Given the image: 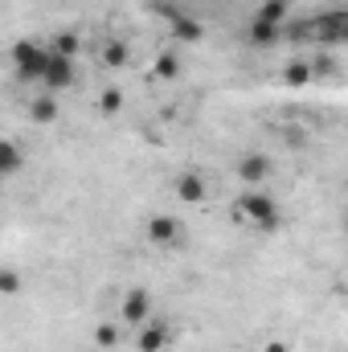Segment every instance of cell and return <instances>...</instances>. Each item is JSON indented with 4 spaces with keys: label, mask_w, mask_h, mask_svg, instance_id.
<instances>
[{
    "label": "cell",
    "mask_w": 348,
    "mask_h": 352,
    "mask_svg": "<svg viewBox=\"0 0 348 352\" xmlns=\"http://www.w3.org/2000/svg\"><path fill=\"white\" fill-rule=\"evenodd\" d=\"M50 62H54V50L50 45H37V41H17L12 45V70L25 82H45Z\"/></svg>",
    "instance_id": "6da1fadb"
},
{
    "label": "cell",
    "mask_w": 348,
    "mask_h": 352,
    "mask_svg": "<svg viewBox=\"0 0 348 352\" xmlns=\"http://www.w3.org/2000/svg\"><path fill=\"white\" fill-rule=\"evenodd\" d=\"M299 33H307V37H316L320 45H345L348 41V8H328V12H320L307 29H299Z\"/></svg>",
    "instance_id": "7a4b0ae2"
},
{
    "label": "cell",
    "mask_w": 348,
    "mask_h": 352,
    "mask_svg": "<svg viewBox=\"0 0 348 352\" xmlns=\"http://www.w3.org/2000/svg\"><path fill=\"white\" fill-rule=\"evenodd\" d=\"M238 217L270 234V230L279 226V205H274V197H266V192H259V188H254V192H246V197L238 201Z\"/></svg>",
    "instance_id": "3957f363"
},
{
    "label": "cell",
    "mask_w": 348,
    "mask_h": 352,
    "mask_svg": "<svg viewBox=\"0 0 348 352\" xmlns=\"http://www.w3.org/2000/svg\"><path fill=\"white\" fill-rule=\"evenodd\" d=\"M148 316H152V295H148V291H140V287H135V291H127V295H123V303H119V320H123V324H144Z\"/></svg>",
    "instance_id": "277c9868"
},
{
    "label": "cell",
    "mask_w": 348,
    "mask_h": 352,
    "mask_svg": "<svg viewBox=\"0 0 348 352\" xmlns=\"http://www.w3.org/2000/svg\"><path fill=\"white\" fill-rule=\"evenodd\" d=\"M168 340H173V328H168L164 320H152V324L135 336V349L140 352H164L168 349Z\"/></svg>",
    "instance_id": "5b68a950"
},
{
    "label": "cell",
    "mask_w": 348,
    "mask_h": 352,
    "mask_svg": "<svg viewBox=\"0 0 348 352\" xmlns=\"http://www.w3.org/2000/svg\"><path fill=\"white\" fill-rule=\"evenodd\" d=\"M148 242L152 246H176L180 242V226H176V217H164V213H156L152 221H148Z\"/></svg>",
    "instance_id": "8992f818"
},
{
    "label": "cell",
    "mask_w": 348,
    "mask_h": 352,
    "mask_svg": "<svg viewBox=\"0 0 348 352\" xmlns=\"http://www.w3.org/2000/svg\"><path fill=\"white\" fill-rule=\"evenodd\" d=\"M164 16H168V25H173V41H201L205 37V29H201V21H193V16H184L180 8H164Z\"/></svg>",
    "instance_id": "52a82bcc"
},
{
    "label": "cell",
    "mask_w": 348,
    "mask_h": 352,
    "mask_svg": "<svg viewBox=\"0 0 348 352\" xmlns=\"http://www.w3.org/2000/svg\"><path fill=\"white\" fill-rule=\"evenodd\" d=\"M70 82H74V62L54 54V62H50V70H45V90L54 94V90H66Z\"/></svg>",
    "instance_id": "ba28073f"
},
{
    "label": "cell",
    "mask_w": 348,
    "mask_h": 352,
    "mask_svg": "<svg viewBox=\"0 0 348 352\" xmlns=\"http://www.w3.org/2000/svg\"><path fill=\"white\" fill-rule=\"evenodd\" d=\"M205 180H201V173H180L176 176V197L184 201V205H201L205 201Z\"/></svg>",
    "instance_id": "9c48e42d"
},
{
    "label": "cell",
    "mask_w": 348,
    "mask_h": 352,
    "mask_svg": "<svg viewBox=\"0 0 348 352\" xmlns=\"http://www.w3.org/2000/svg\"><path fill=\"white\" fill-rule=\"evenodd\" d=\"M238 176H242L246 184H254V188H259L262 180L270 176V160H266L262 152H250V156H242V164H238Z\"/></svg>",
    "instance_id": "30bf717a"
},
{
    "label": "cell",
    "mask_w": 348,
    "mask_h": 352,
    "mask_svg": "<svg viewBox=\"0 0 348 352\" xmlns=\"http://www.w3.org/2000/svg\"><path fill=\"white\" fill-rule=\"evenodd\" d=\"M279 29H283V25L254 16V21H250V41H254V45H274V41H279Z\"/></svg>",
    "instance_id": "8fae6325"
},
{
    "label": "cell",
    "mask_w": 348,
    "mask_h": 352,
    "mask_svg": "<svg viewBox=\"0 0 348 352\" xmlns=\"http://www.w3.org/2000/svg\"><path fill=\"white\" fill-rule=\"evenodd\" d=\"M21 173V148L17 140H4L0 144V176H17Z\"/></svg>",
    "instance_id": "7c38bea8"
},
{
    "label": "cell",
    "mask_w": 348,
    "mask_h": 352,
    "mask_svg": "<svg viewBox=\"0 0 348 352\" xmlns=\"http://www.w3.org/2000/svg\"><path fill=\"white\" fill-rule=\"evenodd\" d=\"M127 58H131V50H127L123 41H107V50H102V62H107L111 70H119V66H127Z\"/></svg>",
    "instance_id": "4fadbf2b"
},
{
    "label": "cell",
    "mask_w": 348,
    "mask_h": 352,
    "mask_svg": "<svg viewBox=\"0 0 348 352\" xmlns=\"http://www.w3.org/2000/svg\"><path fill=\"white\" fill-rule=\"evenodd\" d=\"M29 115H33L37 123H54V119H58V102H54V94H45V98H37V102L29 107Z\"/></svg>",
    "instance_id": "5bb4252c"
},
{
    "label": "cell",
    "mask_w": 348,
    "mask_h": 352,
    "mask_svg": "<svg viewBox=\"0 0 348 352\" xmlns=\"http://www.w3.org/2000/svg\"><path fill=\"white\" fill-rule=\"evenodd\" d=\"M50 50H54L58 58H74V54H78V37H74V33H58V37L50 41Z\"/></svg>",
    "instance_id": "9a60e30c"
},
{
    "label": "cell",
    "mask_w": 348,
    "mask_h": 352,
    "mask_svg": "<svg viewBox=\"0 0 348 352\" xmlns=\"http://www.w3.org/2000/svg\"><path fill=\"white\" fill-rule=\"evenodd\" d=\"M283 78H287L291 87H303V82H312V66H307V62H291V66L283 70Z\"/></svg>",
    "instance_id": "2e32d148"
},
{
    "label": "cell",
    "mask_w": 348,
    "mask_h": 352,
    "mask_svg": "<svg viewBox=\"0 0 348 352\" xmlns=\"http://www.w3.org/2000/svg\"><path fill=\"white\" fill-rule=\"evenodd\" d=\"M119 107H123V90H102L98 94V111L102 115H119Z\"/></svg>",
    "instance_id": "e0dca14e"
},
{
    "label": "cell",
    "mask_w": 348,
    "mask_h": 352,
    "mask_svg": "<svg viewBox=\"0 0 348 352\" xmlns=\"http://www.w3.org/2000/svg\"><path fill=\"white\" fill-rule=\"evenodd\" d=\"M94 340H98V349H115L119 344V328L115 324H98L94 328Z\"/></svg>",
    "instance_id": "ac0fdd59"
},
{
    "label": "cell",
    "mask_w": 348,
    "mask_h": 352,
    "mask_svg": "<svg viewBox=\"0 0 348 352\" xmlns=\"http://www.w3.org/2000/svg\"><path fill=\"white\" fill-rule=\"evenodd\" d=\"M156 74H160V78H176V74H180L176 54H160V58H156Z\"/></svg>",
    "instance_id": "d6986e66"
},
{
    "label": "cell",
    "mask_w": 348,
    "mask_h": 352,
    "mask_svg": "<svg viewBox=\"0 0 348 352\" xmlns=\"http://www.w3.org/2000/svg\"><path fill=\"white\" fill-rule=\"evenodd\" d=\"M17 287H21L17 270H4V274H0V291H4V295H17Z\"/></svg>",
    "instance_id": "ffe728a7"
},
{
    "label": "cell",
    "mask_w": 348,
    "mask_h": 352,
    "mask_svg": "<svg viewBox=\"0 0 348 352\" xmlns=\"http://www.w3.org/2000/svg\"><path fill=\"white\" fill-rule=\"evenodd\" d=\"M262 352H287V344H283V340H266V344H262Z\"/></svg>",
    "instance_id": "44dd1931"
},
{
    "label": "cell",
    "mask_w": 348,
    "mask_h": 352,
    "mask_svg": "<svg viewBox=\"0 0 348 352\" xmlns=\"http://www.w3.org/2000/svg\"><path fill=\"white\" fill-rule=\"evenodd\" d=\"M345 234H348V213H345Z\"/></svg>",
    "instance_id": "7402d4cb"
}]
</instances>
